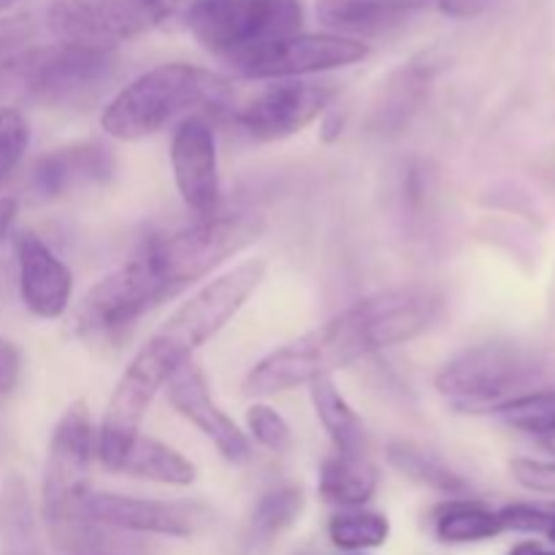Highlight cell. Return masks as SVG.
<instances>
[{
    "mask_svg": "<svg viewBox=\"0 0 555 555\" xmlns=\"http://www.w3.org/2000/svg\"><path fill=\"white\" fill-rule=\"evenodd\" d=\"M87 518L108 531L155 537H193L206 515L193 504L155 502V499L122 496V493H95L87 496Z\"/></svg>",
    "mask_w": 555,
    "mask_h": 555,
    "instance_id": "9a60e30c",
    "label": "cell"
},
{
    "mask_svg": "<svg viewBox=\"0 0 555 555\" xmlns=\"http://www.w3.org/2000/svg\"><path fill=\"white\" fill-rule=\"evenodd\" d=\"M16 217V201L14 198H0V242L5 238V233L11 231Z\"/></svg>",
    "mask_w": 555,
    "mask_h": 555,
    "instance_id": "d590c367",
    "label": "cell"
},
{
    "mask_svg": "<svg viewBox=\"0 0 555 555\" xmlns=\"http://www.w3.org/2000/svg\"><path fill=\"white\" fill-rule=\"evenodd\" d=\"M117 70L114 49L52 47L14 49L0 60V95L33 106H76L95 95Z\"/></svg>",
    "mask_w": 555,
    "mask_h": 555,
    "instance_id": "277c9868",
    "label": "cell"
},
{
    "mask_svg": "<svg viewBox=\"0 0 555 555\" xmlns=\"http://www.w3.org/2000/svg\"><path fill=\"white\" fill-rule=\"evenodd\" d=\"M95 428L85 401H74L49 439L41 480V518L49 542L68 555H106V531L87 518Z\"/></svg>",
    "mask_w": 555,
    "mask_h": 555,
    "instance_id": "7a4b0ae2",
    "label": "cell"
},
{
    "mask_svg": "<svg viewBox=\"0 0 555 555\" xmlns=\"http://www.w3.org/2000/svg\"><path fill=\"white\" fill-rule=\"evenodd\" d=\"M301 0H195L188 27L195 41L228 65L301 33Z\"/></svg>",
    "mask_w": 555,
    "mask_h": 555,
    "instance_id": "52a82bcc",
    "label": "cell"
},
{
    "mask_svg": "<svg viewBox=\"0 0 555 555\" xmlns=\"http://www.w3.org/2000/svg\"><path fill=\"white\" fill-rule=\"evenodd\" d=\"M117 171V157L106 144L81 141L57 146L36 160L30 171V188L38 198L54 201L76 190L103 184Z\"/></svg>",
    "mask_w": 555,
    "mask_h": 555,
    "instance_id": "ac0fdd59",
    "label": "cell"
},
{
    "mask_svg": "<svg viewBox=\"0 0 555 555\" xmlns=\"http://www.w3.org/2000/svg\"><path fill=\"white\" fill-rule=\"evenodd\" d=\"M509 555H555V551H547V547H542L540 542H520V545L513 547V553Z\"/></svg>",
    "mask_w": 555,
    "mask_h": 555,
    "instance_id": "8d00e7d4",
    "label": "cell"
},
{
    "mask_svg": "<svg viewBox=\"0 0 555 555\" xmlns=\"http://www.w3.org/2000/svg\"><path fill=\"white\" fill-rule=\"evenodd\" d=\"M504 531H520V534H545L551 524V507L542 504H507L499 509Z\"/></svg>",
    "mask_w": 555,
    "mask_h": 555,
    "instance_id": "1f68e13d",
    "label": "cell"
},
{
    "mask_svg": "<svg viewBox=\"0 0 555 555\" xmlns=\"http://www.w3.org/2000/svg\"><path fill=\"white\" fill-rule=\"evenodd\" d=\"M171 168L179 198L193 220L220 211V166L211 119L204 114L184 117L171 139Z\"/></svg>",
    "mask_w": 555,
    "mask_h": 555,
    "instance_id": "5bb4252c",
    "label": "cell"
},
{
    "mask_svg": "<svg viewBox=\"0 0 555 555\" xmlns=\"http://www.w3.org/2000/svg\"><path fill=\"white\" fill-rule=\"evenodd\" d=\"M379 486V472L369 455H328L320 464L318 491L325 504L339 509H361L372 502Z\"/></svg>",
    "mask_w": 555,
    "mask_h": 555,
    "instance_id": "ffe728a7",
    "label": "cell"
},
{
    "mask_svg": "<svg viewBox=\"0 0 555 555\" xmlns=\"http://www.w3.org/2000/svg\"><path fill=\"white\" fill-rule=\"evenodd\" d=\"M350 555H366V553H350Z\"/></svg>",
    "mask_w": 555,
    "mask_h": 555,
    "instance_id": "b9f144b4",
    "label": "cell"
},
{
    "mask_svg": "<svg viewBox=\"0 0 555 555\" xmlns=\"http://www.w3.org/2000/svg\"><path fill=\"white\" fill-rule=\"evenodd\" d=\"M168 401H171L173 410L184 417V421L193 423L225 461L231 464H244L253 455L249 448V439L220 406L215 404L209 393V385H206L204 372L195 366L193 358H184L177 369L171 372L166 383Z\"/></svg>",
    "mask_w": 555,
    "mask_h": 555,
    "instance_id": "2e32d148",
    "label": "cell"
},
{
    "mask_svg": "<svg viewBox=\"0 0 555 555\" xmlns=\"http://www.w3.org/2000/svg\"><path fill=\"white\" fill-rule=\"evenodd\" d=\"M304 509V491L296 486H282L263 493L255 504L247 524V551L260 553L274 545L298 520Z\"/></svg>",
    "mask_w": 555,
    "mask_h": 555,
    "instance_id": "d4e9b609",
    "label": "cell"
},
{
    "mask_svg": "<svg viewBox=\"0 0 555 555\" xmlns=\"http://www.w3.org/2000/svg\"><path fill=\"white\" fill-rule=\"evenodd\" d=\"M16 379H20V352L14 345L0 339V393L14 390Z\"/></svg>",
    "mask_w": 555,
    "mask_h": 555,
    "instance_id": "836d02e7",
    "label": "cell"
},
{
    "mask_svg": "<svg viewBox=\"0 0 555 555\" xmlns=\"http://www.w3.org/2000/svg\"><path fill=\"white\" fill-rule=\"evenodd\" d=\"M339 87L334 81H293L285 79L258 92L244 103L233 119L255 141H282L301 133L320 114L328 112Z\"/></svg>",
    "mask_w": 555,
    "mask_h": 555,
    "instance_id": "4fadbf2b",
    "label": "cell"
},
{
    "mask_svg": "<svg viewBox=\"0 0 555 555\" xmlns=\"http://www.w3.org/2000/svg\"><path fill=\"white\" fill-rule=\"evenodd\" d=\"M247 431L260 448L271 453H285L291 448V426L285 417L269 404H253L247 410Z\"/></svg>",
    "mask_w": 555,
    "mask_h": 555,
    "instance_id": "4dcf8cb0",
    "label": "cell"
},
{
    "mask_svg": "<svg viewBox=\"0 0 555 555\" xmlns=\"http://www.w3.org/2000/svg\"><path fill=\"white\" fill-rule=\"evenodd\" d=\"M439 312L442 296L434 287L406 285L374 293L320 328L269 352L249 372L247 390L255 396H274L331 379L339 369L421 336Z\"/></svg>",
    "mask_w": 555,
    "mask_h": 555,
    "instance_id": "6da1fadb",
    "label": "cell"
},
{
    "mask_svg": "<svg viewBox=\"0 0 555 555\" xmlns=\"http://www.w3.org/2000/svg\"><path fill=\"white\" fill-rule=\"evenodd\" d=\"M14 3H16V0H0V11H5L9 5H14Z\"/></svg>",
    "mask_w": 555,
    "mask_h": 555,
    "instance_id": "ab89813d",
    "label": "cell"
},
{
    "mask_svg": "<svg viewBox=\"0 0 555 555\" xmlns=\"http://www.w3.org/2000/svg\"><path fill=\"white\" fill-rule=\"evenodd\" d=\"M426 0H320L318 20L334 36L377 38L404 27Z\"/></svg>",
    "mask_w": 555,
    "mask_h": 555,
    "instance_id": "d6986e66",
    "label": "cell"
},
{
    "mask_svg": "<svg viewBox=\"0 0 555 555\" xmlns=\"http://www.w3.org/2000/svg\"><path fill=\"white\" fill-rule=\"evenodd\" d=\"M504 531L499 509L475 499H450L434 509V534L448 545H469V542L493 540Z\"/></svg>",
    "mask_w": 555,
    "mask_h": 555,
    "instance_id": "603a6c76",
    "label": "cell"
},
{
    "mask_svg": "<svg viewBox=\"0 0 555 555\" xmlns=\"http://www.w3.org/2000/svg\"><path fill=\"white\" fill-rule=\"evenodd\" d=\"M27 144H30V128L20 108L0 106V184L20 166Z\"/></svg>",
    "mask_w": 555,
    "mask_h": 555,
    "instance_id": "f546056e",
    "label": "cell"
},
{
    "mask_svg": "<svg viewBox=\"0 0 555 555\" xmlns=\"http://www.w3.org/2000/svg\"><path fill=\"white\" fill-rule=\"evenodd\" d=\"M163 3H168L173 9V5H177V0H163Z\"/></svg>",
    "mask_w": 555,
    "mask_h": 555,
    "instance_id": "60d3db41",
    "label": "cell"
},
{
    "mask_svg": "<svg viewBox=\"0 0 555 555\" xmlns=\"http://www.w3.org/2000/svg\"><path fill=\"white\" fill-rule=\"evenodd\" d=\"M312 390V404L318 412V421L323 423L328 434L334 453L339 455H369V434L358 412L347 404L331 379H318L309 385Z\"/></svg>",
    "mask_w": 555,
    "mask_h": 555,
    "instance_id": "7402d4cb",
    "label": "cell"
},
{
    "mask_svg": "<svg viewBox=\"0 0 555 555\" xmlns=\"http://www.w3.org/2000/svg\"><path fill=\"white\" fill-rule=\"evenodd\" d=\"M266 276L263 260H244V263L233 266L225 274L215 276L206 282L198 293L188 298L171 318L166 320L157 339L166 341L171 350L179 356L193 358L198 347L215 339L228 323L238 314V309L247 304V298L258 291V285Z\"/></svg>",
    "mask_w": 555,
    "mask_h": 555,
    "instance_id": "9c48e42d",
    "label": "cell"
},
{
    "mask_svg": "<svg viewBox=\"0 0 555 555\" xmlns=\"http://www.w3.org/2000/svg\"><path fill=\"white\" fill-rule=\"evenodd\" d=\"M0 537L9 555H38L36 513L20 475H11L0 496Z\"/></svg>",
    "mask_w": 555,
    "mask_h": 555,
    "instance_id": "4316f807",
    "label": "cell"
},
{
    "mask_svg": "<svg viewBox=\"0 0 555 555\" xmlns=\"http://www.w3.org/2000/svg\"><path fill=\"white\" fill-rule=\"evenodd\" d=\"M545 537H547V540H551L553 545H555V504H551V524H547Z\"/></svg>",
    "mask_w": 555,
    "mask_h": 555,
    "instance_id": "f35d334b",
    "label": "cell"
},
{
    "mask_svg": "<svg viewBox=\"0 0 555 555\" xmlns=\"http://www.w3.org/2000/svg\"><path fill=\"white\" fill-rule=\"evenodd\" d=\"M428 81L431 74L423 65H410V68H401L385 81L383 92H379V101L374 106L372 125L379 133H390V130H401L412 119V114L421 108L423 98L428 92Z\"/></svg>",
    "mask_w": 555,
    "mask_h": 555,
    "instance_id": "cb8c5ba5",
    "label": "cell"
},
{
    "mask_svg": "<svg viewBox=\"0 0 555 555\" xmlns=\"http://www.w3.org/2000/svg\"><path fill=\"white\" fill-rule=\"evenodd\" d=\"M184 361L177 350L152 336L133 361L125 366L112 399H108L106 412H103L101 426L95 428V459L106 472H117L125 450L130 448L141 431L146 410L155 401L157 390L166 388L173 369Z\"/></svg>",
    "mask_w": 555,
    "mask_h": 555,
    "instance_id": "ba28073f",
    "label": "cell"
},
{
    "mask_svg": "<svg viewBox=\"0 0 555 555\" xmlns=\"http://www.w3.org/2000/svg\"><path fill=\"white\" fill-rule=\"evenodd\" d=\"M509 472L526 491L555 496V461L513 459L509 461Z\"/></svg>",
    "mask_w": 555,
    "mask_h": 555,
    "instance_id": "d6a6232c",
    "label": "cell"
},
{
    "mask_svg": "<svg viewBox=\"0 0 555 555\" xmlns=\"http://www.w3.org/2000/svg\"><path fill=\"white\" fill-rule=\"evenodd\" d=\"M540 444L547 450V453L553 455V461H555V431L545 434V437H540Z\"/></svg>",
    "mask_w": 555,
    "mask_h": 555,
    "instance_id": "74e56055",
    "label": "cell"
},
{
    "mask_svg": "<svg viewBox=\"0 0 555 555\" xmlns=\"http://www.w3.org/2000/svg\"><path fill=\"white\" fill-rule=\"evenodd\" d=\"M493 415L524 434L545 437L555 431V388H540L499 406Z\"/></svg>",
    "mask_w": 555,
    "mask_h": 555,
    "instance_id": "f1b7e54d",
    "label": "cell"
},
{
    "mask_svg": "<svg viewBox=\"0 0 555 555\" xmlns=\"http://www.w3.org/2000/svg\"><path fill=\"white\" fill-rule=\"evenodd\" d=\"M231 85L222 76L190 63H166L125 85L101 114L103 133L117 141H141L171 122L231 108Z\"/></svg>",
    "mask_w": 555,
    "mask_h": 555,
    "instance_id": "3957f363",
    "label": "cell"
},
{
    "mask_svg": "<svg viewBox=\"0 0 555 555\" xmlns=\"http://www.w3.org/2000/svg\"><path fill=\"white\" fill-rule=\"evenodd\" d=\"M263 231L266 220L255 211H217L179 231L150 238L139 258L150 266L166 296L173 298L258 242Z\"/></svg>",
    "mask_w": 555,
    "mask_h": 555,
    "instance_id": "8992f818",
    "label": "cell"
},
{
    "mask_svg": "<svg viewBox=\"0 0 555 555\" xmlns=\"http://www.w3.org/2000/svg\"><path fill=\"white\" fill-rule=\"evenodd\" d=\"M328 537L339 551L363 553L383 547L390 537V520L369 509H339L328 524Z\"/></svg>",
    "mask_w": 555,
    "mask_h": 555,
    "instance_id": "83f0119b",
    "label": "cell"
},
{
    "mask_svg": "<svg viewBox=\"0 0 555 555\" xmlns=\"http://www.w3.org/2000/svg\"><path fill=\"white\" fill-rule=\"evenodd\" d=\"M163 301H168L166 291L135 255L87 291L76 312V331L85 339H117Z\"/></svg>",
    "mask_w": 555,
    "mask_h": 555,
    "instance_id": "8fae6325",
    "label": "cell"
},
{
    "mask_svg": "<svg viewBox=\"0 0 555 555\" xmlns=\"http://www.w3.org/2000/svg\"><path fill=\"white\" fill-rule=\"evenodd\" d=\"M114 475L139 477V480L160 482V486L188 488L193 486L198 472H195L193 461L184 459L179 450L157 442L155 437H144V434H139V437L130 442V448L125 450L122 461H119Z\"/></svg>",
    "mask_w": 555,
    "mask_h": 555,
    "instance_id": "44dd1931",
    "label": "cell"
},
{
    "mask_svg": "<svg viewBox=\"0 0 555 555\" xmlns=\"http://www.w3.org/2000/svg\"><path fill=\"white\" fill-rule=\"evenodd\" d=\"M16 276L20 296L36 318L57 320L74 298V274L52 247L36 233H16Z\"/></svg>",
    "mask_w": 555,
    "mask_h": 555,
    "instance_id": "e0dca14e",
    "label": "cell"
},
{
    "mask_svg": "<svg viewBox=\"0 0 555 555\" xmlns=\"http://www.w3.org/2000/svg\"><path fill=\"white\" fill-rule=\"evenodd\" d=\"M547 361L520 341L493 339L472 345L437 372V390L459 412H496L518 396L540 390Z\"/></svg>",
    "mask_w": 555,
    "mask_h": 555,
    "instance_id": "5b68a950",
    "label": "cell"
},
{
    "mask_svg": "<svg viewBox=\"0 0 555 555\" xmlns=\"http://www.w3.org/2000/svg\"><path fill=\"white\" fill-rule=\"evenodd\" d=\"M496 3L499 0H439V9L455 20H472V16L491 11Z\"/></svg>",
    "mask_w": 555,
    "mask_h": 555,
    "instance_id": "e575fe53",
    "label": "cell"
},
{
    "mask_svg": "<svg viewBox=\"0 0 555 555\" xmlns=\"http://www.w3.org/2000/svg\"><path fill=\"white\" fill-rule=\"evenodd\" d=\"M168 14L163 0H49L47 25L60 43L114 49Z\"/></svg>",
    "mask_w": 555,
    "mask_h": 555,
    "instance_id": "30bf717a",
    "label": "cell"
},
{
    "mask_svg": "<svg viewBox=\"0 0 555 555\" xmlns=\"http://www.w3.org/2000/svg\"><path fill=\"white\" fill-rule=\"evenodd\" d=\"M369 47L356 38L334 33H296L282 41L269 43L247 57L236 60L228 68L244 79H296V76L323 74V70L347 68L361 63Z\"/></svg>",
    "mask_w": 555,
    "mask_h": 555,
    "instance_id": "7c38bea8",
    "label": "cell"
},
{
    "mask_svg": "<svg viewBox=\"0 0 555 555\" xmlns=\"http://www.w3.org/2000/svg\"><path fill=\"white\" fill-rule=\"evenodd\" d=\"M388 461L399 475H404L406 480L417 482L423 488H431L437 493H448V496H461V493L469 491V482L459 475V472L450 469L439 455H434L431 450L421 448L415 442H393L388 444Z\"/></svg>",
    "mask_w": 555,
    "mask_h": 555,
    "instance_id": "484cf974",
    "label": "cell"
}]
</instances>
